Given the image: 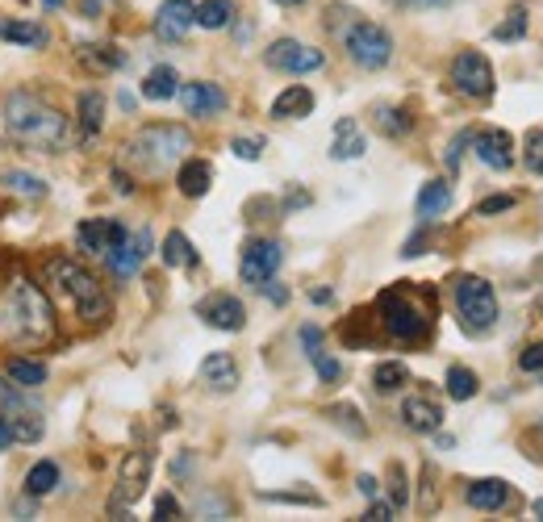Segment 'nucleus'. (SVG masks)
Instances as JSON below:
<instances>
[{"label": "nucleus", "instance_id": "obj_60", "mask_svg": "<svg viewBox=\"0 0 543 522\" xmlns=\"http://www.w3.org/2000/svg\"><path fill=\"white\" fill-rule=\"evenodd\" d=\"M531 510H535V514L543 518V497H539V502H531Z\"/></svg>", "mask_w": 543, "mask_h": 522}, {"label": "nucleus", "instance_id": "obj_45", "mask_svg": "<svg viewBox=\"0 0 543 522\" xmlns=\"http://www.w3.org/2000/svg\"><path fill=\"white\" fill-rule=\"evenodd\" d=\"M518 205V197H510V193H502V197H485L481 205H477V218H493V213H506V209H514Z\"/></svg>", "mask_w": 543, "mask_h": 522}, {"label": "nucleus", "instance_id": "obj_33", "mask_svg": "<svg viewBox=\"0 0 543 522\" xmlns=\"http://www.w3.org/2000/svg\"><path fill=\"white\" fill-rule=\"evenodd\" d=\"M410 385V368L401 364V360H381L372 368V389L376 393H397V389H406Z\"/></svg>", "mask_w": 543, "mask_h": 522}, {"label": "nucleus", "instance_id": "obj_1", "mask_svg": "<svg viewBox=\"0 0 543 522\" xmlns=\"http://www.w3.org/2000/svg\"><path fill=\"white\" fill-rule=\"evenodd\" d=\"M55 339H59V314L51 293L34 284L26 272H13L0 284V347L42 351Z\"/></svg>", "mask_w": 543, "mask_h": 522}, {"label": "nucleus", "instance_id": "obj_6", "mask_svg": "<svg viewBox=\"0 0 543 522\" xmlns=\"http://www.w3.org/2000/svg\"><path fill=\"white\" fill-rule=\"evenodd\" d=\"M452 297H456V314H460V326L468 335H489L493 326H498L502 310H498V293H493V284L485 276H456L452 280Z\"/></svg>", "mask_w": 543, "mask_h": 522}, {"label": "nucleus", "instance_id": "obj_10", "mask_svg": "<svg viewBox=\"0 0 543 522\" xmlns=\"http://www.w3.org/2000/svg\"><path fill=\"white\" fill-rule=\"evenodd\" d=\"M264 63L272 71H285V76H310V71H322L326 67V55L310 42H297V38H276L268 51H264Z\"/></svg>", "mask_w": 543, "mask_h": 522}, {"label": "nucleus", "instance_id": "obj_3", "mask_svg": "<svg viewBox=\"0 0 543 522\" xmlns=\"http://www.w3.org/2000/svg\"><path fill=\"white\" fill-rule=\"evenodd\" d=\"M376 322L393 343L418 347L435 335V289H418L414 280H397L376 297Z\"/></svg>", "mask_w": 543, "mask_h": 522}, {"label": "nucleus", "instance_id": "obj_7", "mask_svg": "<svg viewBox=\"0 0 543 522\" xmlns=\"http://www.w3.org/2000/svg\"><path fill=\"white\" fill-rule=\"evenodd\" d=\"M343 51H347V59L356 63V67L381 71L393 59V34L385 26H376V21L360 17V21H351V26L343 30Z\"/></svg>", "mask_w": 543, "mask_h": 522}, {"label": "nucleus", "instance_id": "obj_38", "mask_svg": "<svg viewBox=\"0 0 543 522\" xmlns=\"http://www.w3.org/2000/svg\"><path fill=\"white\" fill-rule=\"evenodd\" d=\"M0 184H5L9 193H17V197H30V201L46 197V180L34 176V172H5V180H0Z\"/></svg>", "mask_w": 543, "mask_h": 522}, {"label": "nucleus", "instance_id": "obj_30", "mask_svg": "<svg viewBox=\"0 0 543 522\" xmlns=\"http://www.w3.org/2000/svg\"><path fill=\"white\" fill-rule=\"evenodd\" d=\"M5 376L21 389H42L46 385V364L30 360V355H13V360L5 364Z\"/></svg>", "mask_w": 543, "mask_h": 522}, {"label": "nucleus", "instance_id": "obj_14", "mask_svg": "<svg viewBox=\"0 0 543 522\" xmlns=\"http://www.w3.org/2000/svg\"><path fill=\"white\" fill-rule=\"evenodd\" d=\"M176 97H180V105H184V113H188V117H218V113H226V105H230L226 88H222V84H214V80L180 84Z\"/></svg>", "mask_w": 543, "mask_h": 522}, {"label": "nucleus", "instance_id": "obj_47", "mask_svg": "<svg viewBox=\"0 0 543 522\" xmlns=\"http://www.w3.org/2000/svg\"><path fill=\"white\" fill-rule=\"evenodd\" d=\"M468 142H472V130H460V134L452 138V147H447V168H452V172L460 168V151L468 147Z\"/></svg>", "mask_w": 543, "mask_h": 522}, {"label": "nucleus", "instance_id": "obj_29", "mask_svg": "<svg viewBox=\"0 0 543 522\" xmlns=\"http://www.w3.org/2000/svg\"><path fill=\"white\" fill-rule=\"evenodd\" d=\"M176 92H180V76H176V67H168V63L151 67L143 76V97L147 101H172Z\"/></svg>", "mask_w": 543, "mask_h": 522}, {"label": "nucleus", "instance_id": "obj_34", "mask_svg": "<svg viewBox=\"0 0 543 522\" xmlns=\"http://www.w3.org/2000/svg\"><path fill=\"white\" fill-rule=\"evenodd\" d=\"M59 477H63V472H59L55 460H38V464L26 472V493H30V497H51V493L59 489Z\"/></svg>", "mask_w": 543, "mask_h": 522}, {"label": "nucleus", "instance_id": "obj_61", "mask_svg": "<svg viewBox=\"0 0 543 522\" xmlns=\"http://www.w3.org/2000/svg\"><path fill=\"white\" fill-rule=\"evenodd\" d=\"M42 5H46V9H59V5H63V0H42Z\"/></svg>", "mask_w": 543, "mask_h": 522}, {"label": "nucleus", "instance_id": "obj_52", "mask_svg": "<svg viewBox=\"0 0 543 522\" xmlns=\"http://www.w3.org/2000/svg\"><path fill=\"white\" fill-rule=\"evenodd\" d=\"M393 5H401V9H452L460 0H393Z\"/></svg>", "mask_w": 543, "mask_h": 522}, {"label": "nucleus", "instance_id": "obj_12", "mask_svg": "<svg viewBox=\"0 0 543 522\" xmlns=\"http://www.w3.org/2000/svg\"><path fill=\"white\" fill-rule=\"evenodd\" d=\"M197 318H205V326L226 330V335H239L247 326V305L234 293H209L197 301Z\"/></svg>", "mask_w": 543, "mask_h": 522}, {"label": "nucleus", "instance_id": "obj_43", "mask_svg": "<svg viewBox=\"0 0 543 522\" xmlns=\"http://www.w3.org/2000/svg\"><path fill=\"white\" fill-rule=\"evenodd\" d=\"M518 372L531 376V381H539V376H543V343L523 347V355H518Z\"/></svg>", "mask_w": 543, "mask_h": 522}, {"label": "nucleus", "instance_id": "obj_54", "mask_svg": "<svg viewBox=\"0 0 543 522\" xmlns=\"http://www.w3.org/2000/svg\"><path fill=\"white\" fill-rule=\"evenodd\" d=\"M305 205H310V193H301V188H293V193L285 197V213L289 209H305Z\"/></svg>", "mask_w": 543, "mask_h": 522}, {"label": "nucleus", "instance_id": "obj_44", "mask_svg": "<svg viewBox=\"0 0 543 522\" xmlns=\"http://www.w3.org/2000/svg\"><path fill=\"white\" fill-rule=\"evenodd\" d=\"M264 147H268V142L259 138V134H251V138H234V142H230V151L239 155V159H247V163H255L259 155H264Z\"/></svg>", "mask_w": 543, "mask_h": 522}, {"label": "nucleus", "instance_id": "obj_8", "mask_svg": "<svg viewBox=\"0 0 543 522\" xmlns=\"http://www.w3.org/2000/svg\"><path fill=\"white\" fill-rule=\"evenodd\" d=\"M151 468H155V456H151V452H126L122 468H117V485H113V493H109V514H113V518H126L130 506L147 493Z\"/></svg>", "mask_w": 543, "mask_h": 522}, {"label": "nucleus", "instance_id": "obj_57", "mask_svg": "<svg viewBox=\"0 0 543 522\" xmlns=\"http://www.w3.org/2000/svg\"><path fill=\"white\" fill-rule=\"evenodd\" d=\"M113 188H117V193H134V184H130L126 172H113Z\"/></svg>", "mask_w": 543, "mask_h": 522}, {"label": "nucleus", "instance_id": "obj_31", "mask_svg": "<svg viewBox=\"0 0 543 522\" xmlns=\"http://www.w3.org/2000/svg\"><path fill=\"white\" fill-rule=\"evenodd\" d=\"M376 130L385 138H406L414 130V113L406 105H381L376 109Z\"/></svg>", "mask_w": 543, "mask_h": 522}, {"label": "nucleus", "instance_id": "obj_15", "mask_svg": "<svg viewBox=\"0 0 543 522\" xmlns=\"http://www.w3.org/2000/svg\"><path fill=\"white\" fill-rule=\"evenodd\" d=\"M193 26H197L193 0H163V5L155 9V38L159 42H184Z\"/></svg>", "mask_w": 543, "mask_h": 522}, {"label": "nucleus", "instance_id": "obj_13", "mask_svg": "<svg viewBox=\"0 0 543 522\" xmlns=\"http://www.w3.org/2000/svg\"><path fill=\"white\" fill-rule=\"evenodd\" d=\"M130 239V230L117 218H88L76 226V243L84 255H109L113 247H122Z\"/></svg>", "mask_w": 543, "mask_h": 522}, {"label": "nucleus", "instance_id": "obj_20", "mask_svg": "<svg viewBox=\"0 0 543 522\" xmlns=\"http://www.w3.org/2000/svg\"><path fill=\"white\" fill-rule=\"evenodd\" d=\"M201 385L209 393H234L239 389V364H234V355L226 351H214L201 360Z\"/></svg>", "mask_w": 543, "mask_h": 522}, {"label": "nucleus", "instance_id": "obj_22", "mask_svg": "<svg viewBox=\"0 0 543 522\" xmlns=\"http://www.w3.org/2000/svg\"><path fill=\"white\" fill-rule=\"evenodd\" d=\"M464 502L472 510H485V514H498L510 506V485L502 477H485V481H472L468 493H464Z\"/></svg>", "mask_w": 543, "mask_h": 522}, {"label": "nucleus", "instance_id": "obj_18", "mask_svg": "<svg viewBox=\"0 0 543 522\" xmlns=\"http://www.w3.org/2000/svg\"><path fill=\"white\" fill-rule=\"evenodd\" d=\"M401 422H406L414 435H435L443 426V406L431 393H410L401 401Z\"/></svg>", "mask_w": 543, "mask_h": 522}, {"label": "nucleus", "instance_id": "obj_4", "mask_svg": "<svg viewBox=\"0 0 543 522\" xmlns=\"http://www.w3.org/2000/svg\"><path fill=\"white\" fill-rule=\"evenodd\" d=\"M0 113H5V130H9V138L17 142V147L38 151V155L63 151L67 117L55 105H46L42 97H34V92H9Z\"/></svg>", "mask_w": 543, "mask_h": 522}, {"label": "nucleus", "instance_id": "obj_32", "mask_svg": "<svg viewBox=\"0 0 543 522\" xmlns=\"http://www.w3.org/2000/svg\"><path fill=\"white\" fill-rule=\"evenodd\" d=\"M0 38L17 42V46H46L51 42V34H46L42 26H34V21H13V17H0Z\"/></svg>", "mask_w": 543, "mask_h": 522}, {"label": "nucleus", "instance_id": "obj_59", "mask_svg": "<svg viewBox=\"0 0 543 522\" xmlns=\"http://www.w3.org/2000/svg\"><path fill=\"white\" fill-rule=\"evenodd\" d=\"M276 5H285V9H293V5H305V0H276Z\"/></svg>", "mask_w": 543, "mask_h": 522}, {"label": "nucleus", "instance_id": "obj_5", "mask_svg": "<svg viewBox=\"0 0 543 522\" xmlns=\"http://www.w3.org/2000/svg\"><path fill=\"white\" fill-rule=\"evenodd\" d=\"M193 151V134L176 122H155L143 126L130 142H126V163L138 176H163L168 168H176L180 159H188Z\"/></svg>", "mask_w": 543, "mask_h": 522}, {"label": "nucleus", "instance_id": "obj_55", "mask_svg": "<svg viewBox=\"0 0 543 522\" xmlns=\"http://www.w3.org/2000/svg\"><path fill=\"white\" fill-rule=\"evenodd\" d=\"M197 514H226V502H214V497H205V502L197 506Z\"/></svg>", "mask_w": 543, "mask_h": 522}, {"label": "nucleus", "instance_id": "obj_24", "mask_svg": "<svg viewBox=\"0 0 543 522\" xmlns=\"http://www.w3.org/2000/svg\"><path fill=\"white\" fill-rule=\"evenodd\" d=\"M76 59L88 71H97V76H109V71H122L126 67V51H117V46H109V42H84V46H76Z\"/></svg>", "mask_w": 543, "mask_h": 522}, {"label": "nucleus", "instance_id": "obj_48", "mask_svg": "<svg viewBox=\"0 0 543 522\" xmlns=\"http://www.w3.org/2000/svg\"><path fill=\"white\" fill-rule=\"evenodd\" d=\"M155 518H159V522H172V518H180V502H176L172 493H163L159 502H155Z\"/></svg>", "mask_w": 543, "mask_h": 522}, {"label": "nucleus", "instance_id": "obj_50", "mask_svg": "<svg viewBox=\"0 0 543 522\" xmlns=\"http://www.w3.org/2000/svg\"><path fill=\"white\" fill-rule=\"evenodd\" d=\"M122 5V0H80V13L84 17H105L109 9H117Z\"/></svg>", "mask_w": 543, "mask_h": 522}, {"label": "nucleus", "instance_id": "obj_26", "mask_svg": "<svg viewBox=\"0 0 543 522\" xmlns=\"http://www.w3.org/2000/svg\"><path fill=\"white\" fill-rule=\"evenodd\" d=\"M452 209V184L447 180H427L418 188V201H414V213H418V222H435L439 213Z\"/></svg>", "mask_w": 543, "mask_h": 522}, {"label": "nucleus", "instance_id": "obj_51", "mask_svg": "<svg viewBox=\"0 0 543 522\" xmlns=\"http://www.w3.org/2000/svg\"><path fill=\"white\" fill-rule=\"evenodd\" d=\"M393 514H397V510H393V502H381V497H372V506H368V514H364V518H368V522H389Z\"/></svg>", "mask_w": 543, "mask_h": 522}, {"label": "nucleus", "instance_id": "obj_41", "mask_svg": "<svg viewBox=\"0 0 543 522\" xmlns=\"http://www.w3.org/2000/svg\"><path fill=\"white\" fill-rule=\"evenodd\" d=\"M389 502H393V510L410 506V481H406V468H401V464L389 468Z\"/></svg>", "mask_w": 543, "mask_h": 522}, {"label": "nucleus", "instance_id": "obj_37", "mask_svg": "<svg viewBox=\"0 0 543 522\" xmlns=\"http://www.w3.org/2000/svg\"><path fill=\"white\" fill-rule=\"evenodd\" d=\"M234 0H201L197 5V26L201 30H226L230 21H234Z\"/></svg>", "mask_w": 543, "mask_h": 522}, {"label": "nucleus", "instance_id": "obj_21", "mask_svg": "<svg viewBox=\"0 0 543 522\" xmlns=\"http://www.w3.org/2000/svg\"><path fill=\"white\" fill-rule=\"evenodd\" d=\"M364 151H368V138H364L360 122H356V117H339L335 138H330V159L347 163V159H364Z\"/></svg>", "mask_w": 543, "mask_h": 522}, {"label": "nucleus", "instance_id": "obj_40", "mask_svg": "<svg viewBox=\"0 0 543 522\" xmlns=\"http://www.w3.org/2000/svg\"><path fill=\"white\" fill-rule=\"evenodd\" d=\"M326 418L339 426V431H347V435H356V439H364L368 435V426H364V418H360V410L356 406H347V401H339V406H330L326 410Z\"/></svg>", "mask_w": 543, "mask_h": 522}, {"label": "nucleus", "instance_id": "obj_16", "mask_svg": "<svg viewBox=\"0 0 543 522\" xmlns=\"http://www.w3.org/2000/svg\"><path fill=\"white\" fill-rule=\"evenodd\" d=\"M468 147L477 151V159L489 172H510L514 168V138L506 130H477Z\"/></svg>", "mask_w": 543, "mask_h": 522}, {"label": "nucleus", "instance_id": "obj_19", "mask_svg": "<svg viewBox=\"0 0 543 522\" xmlns=\"http://www.w3.org/2000/svg\"><path fill=\"white\" fill-rule=\"evenodd\" d=\"M301 347H305V360L314 364V372H318V381H326V385H335L339 376H343V364L335 360V355L326 351V335L318 326H301Z\"/></svg>", "mask_w": 543, "mask_h": 522}, {"label": "nucleus", "instance_id": "obj_25", "mask_svg": "<svg viewBox=\"0 0 543 522\" xmlns=\"http://www.w3.org/2000/svg\"><path fill=\"white\" fill-rule=\"evenodd\" d=\"M0 422H5V431H9V443H38V439H42V418H38V406L0 410Z\"/></svg>", "mask_w": 543, "mask_h": 522}, {"label": "nucleus", "instance_id": "obj_23", "mask_svg": "<svg viewBox=\"0 0 543 522\" xmlns=\"http://www.w3.org/2000/svg\"><path fill=\"white\" fill-rule=\"evenodd\" d=\"M314 113V92L305 84H289L280 97L272 101V117L276 122H301V117Z\"/></svg>", "mask_w": 543, "mask_h": 522}, {"label": "nucleus", "instance_id": "obj_2", "mask_svg": "<svg viewBox=\"0 0 543 522\" xmlns=\"http://www.w3.org/2000/svg\"><path fill=\"white\" fill-rule=\"evenodd\" d=\"M42 289L51 293L55 305H63V310L84 326H105L109 314H113V301L105 293V284L67 255H51L42 264Z\"/></svg>", "mask_w": 543, "mask_h": 522}, {"label": "nucleus", "instance_id": "obj_28", "mask_svg": "<svg viewBox=\"0 0 543 522\" xmlns=\"http://www.w3.org/2000/svg\"><path fill=\"white\" fill-rule=\"evenodd\" d=\"M76 117H80V142H92L105 126V97L101 92H84L80 105H76Z\"/></svg>", "mask_w": 543, "mask_h": 522}, {"label": "nucleus", "instance_id": "obj_58", "mask_svg": "<svg viewBox=\"0 0 543 522\" xmlns=\"http://www.w3.org/2000/svg\"><path fill=\"white\" fill-rule=\"evenodd\" d=\"M5 447H13V443H9V431H5V422H0V452H5Z\"/></svg>", "mask_w": 543, "mask_h": 522}, {"label": "nucleus", "instance_id": "obj_46", "mask_svg": "<svg viewBox=\"0 0 543 522\" xmlns=\"http://www.w3.org/2000/svg\"><path fill=\"white\" fill-rule=\"evenodd\" d=\"M268 502H289V506H322L318 493H264Z\"/></svg>", "mask_w": 543, "mask_h": 522}, {"label": "nucleus", "instance_id": "obj_11", "mask_svg": "<svg viewBox=\"0 0 543 522\" xmlns=\"http://www.w3.org/2000/svg\"><path fill=\"white\" fill-rule=\"evenodd\" d=\"M280 264H285V247H280L276 239H251L243 247V259H239V276L259 289V284L280 272Z\"/></svg>", "mask_w": 543, "mask_h": 522}, {"label": "nucleus", "instance_id": "obj_17", "mask_svg": "<svg viewBox=\"0 0 543 522\" xmlns=\"http://www.w3.org/2000/svg\"><path fill=\"white\" fill-rule=\"evenodd\" d=\"M147 255H151V230H138V234H130L122 247H113V251L105 255V264H109V272H113L117 280H130L138 268H143Z\"/></svg>", "mask_w": 543, "mask_h": 522}, {"label": "nucleus", "instance_id": "obj_39", "mask_svg": "<svg viewBox=\"0 0 543 522\" xmlns=\"http://www.w3.org/2000/svg\"><path fill=\"white\" fill-rule=\"evenodd\" d=\"M527 5H514L510 13H506V21H502V26H493V38H498V42H523L527 38Z\"/></svg>", "mask_w": 543, "mask_h": 522}, {"label": "nucleus", "instance_id": "obj_9", "mask_svg": "<svg viewBox=\"0 0 543 522\" xmlns=\"http://www.w3.org/2000/svg\"><path fill=\"white\" fill-rule=\"evenodd\" d=\"M452 88L460 92V97H468V101H489L493 88H498V84H493L489 59L481 51H460L452 59Z\"/></svg>", "mask_w": 543, "mask_h": 522}, {"label": "nucleus", "instance_id": "obj_56", "mask_svg": "<svg viewBox=\"0 0 543 522\" xmlns=\"http://www.w3.org/2000/svg\"><path fill=\"white\" fill-rule=\"evenodd\" d=\"M310 301L314 305H335V293H330V289H310Z\"/></svg>", "mask_w": 543, "mask_h": 522}, {"label": "nucleus", "instance_id": "obj_35", "mask_svg": "<svg viewBox=\"0 0 543 522\" xmlns=\"http://www.w3.org/2000/svg\"><path fill=\"white\" fill-rule=\"evenodd\" d=\"M163 264L168 268H197V247L188 243L184 230H172L168 239H163Z\"/></svg>", "mask_w": 543, "mask_h": 522}, {"label": "nucleus", "instance_id": "obj_27", "mask_svg": "<svg viewBox=\"0 0 543 522\" xmlns=\"http://www.w3.org/2000/svg\"><path fill=\"white\" fill-rule=\"evenodd\" d=\"M209 184H214V163H209V159H180L176 188L184 197H205Z\"/></svg>", "mask_w": 543, "mask_h": 522}, {"label": "nucleus", "instance_id": "obj_36", "mask_svg": "<svg viewBox=\"0 0 543 522\" xmlns=\"http://www.w3.org/2000/svg\"><path fill=\"white\" fill-rule=\"evenodd\" d=\"M477 393H481V376L477 372L464 368V364L447 368V397H452V401H472Z\"/></svg>", "mask_w": 543, "mask_h": 522}, {"label": "nucleus", "instance_id": "obj_49", "mask_svg": "<svg viewBox=\"0 0 543 522\" xmlns=\"http://www.w3.org/2000/svg\"><path fill=\"white\" fill-rule=\"evenodd\" d=\"M259 293H264V297H268L272 305H285V301H289V289H285V284H280L276 276H272V280H264V284H259Z\"/></svg>", "mask_w": 543, "mask_h": 522}, {"label": "nucleus", "instance_id": "obj_42", "mask_svg": "<svg viewBox=\"0 0 543 522\" xmlns=\"http://www.w3.org/2000/svg\"><path fill=\"white\" fill-rule=\"evenodd\" d=\"M523 163H527V172L543 180V130H531L527 142H523Z\"/></svg>", "mask_w": 543, "mask_h": 522}, {"label": "nucleus", "instance_id": "obj_63", "mask_svg": "<svg viewBox=\"0 0 543 522\" xmlns=\"http://www.w3.org/2000/svg\"><path fill=\"white\" fill-rule=\"evenodd\" d=\"M539 310H543V305H539Z\"/></svg>", "mask_w": 543, "mask_h": 522}, {"label": "nucleus", "instance_id": "obj_62", "mask_svg": "<svg viewBox=\"0 0 543 522\" xmlns=\"http://www.w3.org/2000/svg\"><path fill=\"white\" fill-rule=\"evenodd\" d=\"M539 381H543V376H539Z\"/></svg>", "mask_w": 543, "mask_h": 522}, {"label": "nucleus", "instance_id": "obj_53", "mask_svg": "<svg viewBox=\"0 0 543 522\" xmlns=\"http://www.w3.org/2000/svg\"><path fill=\"white\" fill-rule=\"evenodd\" d=\"M356 489L368 497V502H372V497H381V485H376V477H368V472H364V477H356Z\"/></svg>", "mask_w": 543, "mask_h": 522}]
</instances>
